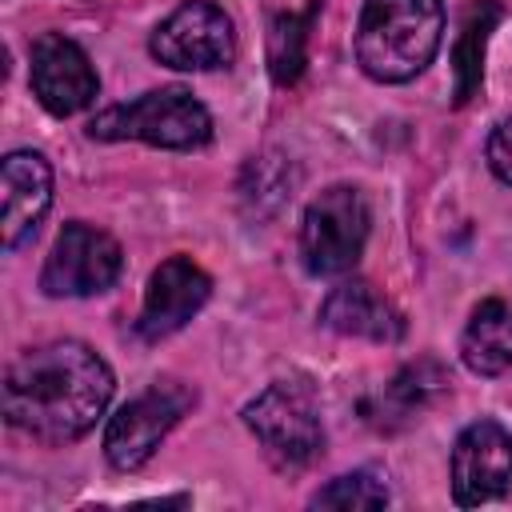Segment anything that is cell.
Returning <instances> with one entry per match:
<instances>
[{"label":"cell","mask_w":512,"mask_h":512,"mask_svg":"<svg viewBox=\"0 0 512 512\" xmlns=\"http://www.w3.org/2000/svg\"><path fill=\"white\" fill-rule=\"evenodd\" d=\"M444 40L440 0H364L356 24V60L380 84L420 76Z\"/></svg>","instance_id":"2"},{"label":"cell","mask_w":512,"mask_h":512,"mask_svg":"<svg viewBox=\"0 0 512 512\" xmlns=\"http://www.w3.org/2000/svg\"><path fill=\"white\" fill-rule=\"evenodd\" d=\"M320 324L340 336H360L372 344H396L404 336L400 308L380 296L368 280H344L336 284L320 304Z\"/></svg>","instance_id":"13"},{"label":"cell","mask_w":512,"mask_h":512,"mask_svg":"<svg viewBox=\"0 0 512 512\" xmlns=\"http://www.w3.org/2000/svg\"><path fill=\"white\" fill-rule=\"evenodd\" d=\"M92 140H140L152 148L192 152L212 140V116L188 88H156L92 116Z\"/></svg>","instance_id":"3"},{"label":"cell","mask_w":512,"mask_h":512,"mask_svg":"<svg viewBox=\"0 0 512 512\" xmlns=\"http://www.w3.org/2000/svg\"><path fill=\"white\" fill-rule=\"evenodd\" d=\"M308 504L312 508H384L388 484L376 472H348V476L328 480Z\"/></svg>","instance_id":"18"},{"label":"cell","mask_w":512,"mask_h":512,"mask_svg":"<svg viewBox=\"0 0 512 512\" xmlns=\"http://www.w3.org/2000/svg\"><path fill=\"white\" fill-rule=\"evenodd\" d=\"M148 52L176 72H208L224 68L236 56V28L232 16L212 0L180 4L164 24H156Z\"/></svg>","instance_id":"7"},{"label":"cell","mask_w":512,"mask_h":512,"mask_svg":"<svg viewBox=\"0 0 512 512\" xmlns=\"http://www.w3.org/2000/svg\"><path fill=\"white\" fill-rule=\"evenodd\" d=\"M188 404H192V392L180 388L176 380H156L140 396L120 404L116 416H108V428H104V456H108V464L116 472L144 468L152 460V452L160 448V440L180 424Z\"/></svg>","instance_id":"6"},{"label":"cell","mask_w":512,"mask_h":512,"mask_svg":"<svg viewBox=\"0 0 512 512\" xmlns=\"http://www.w3.org/2000/svg\"><path fill=\"white\" fill-rule=\"evenodd\" d=\"M448 388V372L436 364V360H416L408 368H400L384 392V400L392 404L396 416H412L420 412L428 400H436L440 392Z\"/></svg>","instance_id":"17"},{"label":"cell","mask_w":512,"mask_h":512,"mask_svg":"<svg viewBox=\"0 0 512 512\" xmlns=\"http://www.w3.org/2000/svg\"><path fill=\"white\" fill-rule=\"evenodd\" d=\"M372 228L368 196L352 184L324 188L300 220V256L312 276H344L360 264Z\"/></svg>","instance_id":"5"},{"label":"cell","mask_w":512,"mask_h":512,"mask_svg":"<svg viewBox=\"0 0 512 512\" xmlns=\"http://www.w3.org/2000/svg\"><path fill=\"white\" fill-rule=\"evenodd\" d=\"M320 12V4H312L308 12H280L272 20V32H268V72L280 88L296 84L304 64H308V28H312V16Z\"/></svg>","instance_id":"16"},{"label":"cell","mask_w":512,"mask_h":512,"mask_svg":"<svg viewBox=\"0 0 512 512\" xmlns=\"http://www.w3.org/2000/svg\"><path fill=\"white\" fill-rule=\"evenodd\" d=\"M500 4L496 0H476L468 12H464V28H460V40L452 48V76H456V104H468L480 84H484V48H488V36L492 28L500 24Z\"/></svg>","instance_id":"15"},{"label":"cell","mask_w":512,"mask_h":512,"mask_svg":"<svg viewBox=\"0 0 512 512\" xmlns=\"http://www.w3.org/2000/svg\"><path fill=\"white\" fill-rule=\"evenodd\" d=\"M112 368L84 340H48L4 372V416L40 444H72L96 428L112 400Z\"/></svg>","instance_id":"1"},{"label":"cell","mask_w":512,"mask_h":512,"mask_svg":"<svg viewBox=\"0 0 512 512\" xmlns=\"http://www.w3.org/2000/svg\"><path fill=\"white\" fill-rule=\"evenodd\" d=\"M48 204H52L48 160L28 148L8 152L4 156V220H0L4 248H20L28 236H36Z\"/></svg>","instance_id":"12"},{"label":"cell","mask_w":512,"mask_h":512,"mask_svg":"<svg viewBox=\"0 0 512 512\" xmlns=\"http://www.w3.org/2000/svg\"><path fill=\"white\" fill-rule=\"evenodd\" d=\"M208 296H212V276L188 256H168L148 276L144 308H140V320H136L140 340L156 344V340L180 332L208 304Z\"/></svg>","instance_id":"11"},{"label":"cell","mask_w":512,"mask_h":512,"mask_svg":"<svg viewBox=\"0 0 512 512\" xmlns=\"http://www.w3.org/2000/svg\"><path fill=\"white\" fill-rule=\"evenodd\" d=\"M244 424L260 440L264 456L280 472H304L324 452V424L316 392L304 380H272L256 400L244 404Z\"/></svg>","instance_id":"4"},{"label":"cell","mask_w":512,"mask_h":512,"mask_svg":"<svg viewBox=\"0 0 512 512\" xmlns=\"http://www.w3.org/2000/svg\"><path fill=\"white\" fill-rule=\"evenodd\" d=\"M460 360L476 376H504L512 368V304L488 296L472 308L460 332Z\"/></svg>","instance_id":"14"},{"label":"cell","mask_w":512,"mask_h":512,"mask_svg":"<svg viewBox=\"0 0 512 512\" xmlns=\"http://www.w3.org/2000/svg\"><path fill=\"white\" fill-rule=\"evenodd\" d=\"M512 488V432L500 420H472L452 444V500L476 508Z\"/></svg>","instance_id":"9"},{"label":"cell","mask_w":512,"mask_h":512,"mask_svg":"<svg viewBox=\"0 0 512 512\" xmlns=\"http://www.w3.org/2000/svg\"><path fill=\"white\" fill-rule=\"evenodd\" d=\"M28 80H32L36 100L52 116H76L100 96V76H96L88 52L76 40H68L64 32H44L32 44Z\"/></svg>","instance_id":"10"},{"label":"cell","mask_w":512,"mask_h":512,"mask_svg":"<svg viewBox=\"0 0 512 512\" xmlns=\"http://www.w3.org/2000/svg\"><path fill=\"white\" fill-rule=\"evenodd\" d=\"M124 268L120 244L84 220H72L60 228L44 268H40V288L44 296H96L116 284Z\"/></svg>","instance_id":"8"},{"label":"cell","mask_w":512,"mask_h":512,"mask_svg":"<svg viewBox=\"0 0 512 512\" xmlns=\"http://www.w3.org/2000/svg\"><path fill=\"white\" fill-rule=\"evenodd\" d=\"M488 168L500 184H512V116H504L488 136Z\"/></svg>","instance_id":"19"}]
</instances>
